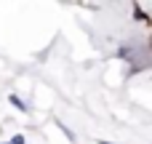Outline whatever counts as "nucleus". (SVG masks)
<instances>
[{
	"mask_svg": "<svg viewBox=\"0 0 152 144\" xmlns=\"http://www.w3.org/2000/svg\"><path fill=\"white\" fill-rule=\"evenodd\" d=\"M134 16H136L139 21H144V24H150V27H152V19L144 13V11H142V5H136V3H134Z\"/></svg>",
	"mask_w": 152,
	"mask_h": 144,
	"instance_id": "nucleus-1",
	"label": "nucleus"
},
{
	"mask_svg": "<svg viewBox=\"0 0 152 144\" xmlns=\"http://www.w3.org/2000/svg\"><path fill=\"white\" fill-rule=\"evenodd\" d=\"M99 144H110V142H99Z\"/></svg>",
	"mask_w": 152,
	"mask_h": 144,
	"instance_id": "nucleus-5",
	"label": "nucleus"
},
{
	"mask_svg": "<svg viewBox=\"0 0 152 144\" xmlns=\"http://www.w3.org/2000/svg\"><path fill=\"white\" fill-rule=\"evenodd\" d=\"M0 144H11V142H0Z\"/></svg>",
	"mask_w": 152,
	"mask_h": 144,
	"instance_id": "nucleus-4",
	"label": "nucleus"
},
{
	"mask_svg": "<svg viewBox=\"0 0 152 144\" xmlns=\"http://www.w3.org/2000/svg\"><path fill=\"white\" fill-rule=\"evenodd\" d=\"M8 99H11V104H13L16 110H21V112H29V104H24V102H21V99L16 96V94H11Z\"/></svg>",
	"mask_w": 152,
	"mask_h": 144,
	"instance_id": "nucleus-2",
	"label": "nucleus"
},
{
	"mask_svg": "<svg viewBox=\"0 0 152 144\" xmlns=\"http://www.w3.org/2000/svg\"><path fill=\"white\" fill-rule=\"evenodd\" d=\"M11 144H27V139H24V136H21V134H16V136H13V139H11Z\"/></svg>",
	"mask_w": 152,
	"mask_h": 144,
	"instance_id": "nucleus-3",
	"label": "nucleus"
}]
</instances>
